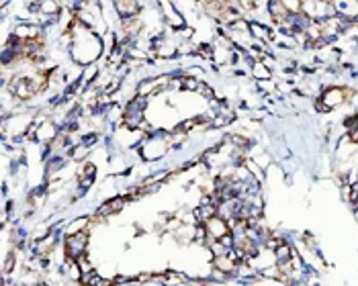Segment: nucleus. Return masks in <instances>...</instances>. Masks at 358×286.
Wrapping results in <instances>:
<instances>
[{
  "label": "nucleus",
  "instance_id": "obj_1",
  "mask_svg": "<svg viewBox=\"0 0 358 286\" xmlns=\"http://www.w3.org/2000/svg\"><path fill=\"white\" fill-rule=\"evenodd\" d=\"M229 229H231V227L225 223L223 219H219V217H213V219L205 221L207 237H211V241H221L223 237H227V235H229Z\"/></svg>",
  "mask_w": 358,
  "mask_h": 286
},
{
  "label": "nucleus",
  "instance_id": "obj_2",
  "mask_svg": "<svg viewBox=\"0 0 358 286\" xmlns=\"http://www.w3.org/2000/svg\"><path fill=\"white\" fill-rule=\"evenodd\" d=\"M86 243H88V237L86 233H74L66 239V251L70 258H82L84 256V249H86Z\"/></svg>",
  "mask_w": 358,
  "mask_h": 286
},
{
  "label": "nucleus",
  "instance_id": "obj_3",
  "mask_svg": "<svg viewBox=\"0 0 358 286\" xmlns=\"http://www.w3.org/2000/svg\"><path fill=\"white\" fill-rule=\"evenodd\" d=\"M344 98H346V90L344 88H328L323 92V96H321L319 109H325V111L336 109V107H340V104L344 102Z\"/></svg>",
  "mask_w": 358,
  "mask_h": 286
},
{
  "label": "nucleus",
  "instance_id": "obj_4",
  "mask_svg": "<svg viewBox=\"0 0 358 286\" xmlns=\"http://www.w3.org/2000/svg\"><path fill=\"white\" fill-rule=\"evenodd\" d=\"M123 203L125 200L123 198H115V200H109L107 205H102L100 209H99V217H109V215H113V213H117V210H121L123 209Z\"/></svg>",
  "mask_w": 358,
  "mask_h": 286
},
{
  "label": "nucleus",
  "instance_id": "obj_5",
  "mask_svg": "<svg viewBox=\"0 0 358 286\" xmlns=\"http://www.w3.org/2000/svg\"><path fill=\"white\" fill-rule=\"evenodd\" d=\"M250 31H252V35H254L256 39H260V41H270V37H272L270 29H268L266 25H258V23H254V25H250Z\"/></svg>",
  "mask_w": 358,
  "mask_h": 286
},
{
  "label": "nucleus",
  "instance_id": "obj_6",
  "mask_svg": "<svg viewBox=\"0 0 358 286\" xmlns=\"http://www.w3.org/2000/svg\"><path fill=\"white\" fill-rule=\"evenodd\" d=\"M117 10H119V15L123 17V19H127V17H135L139 13V8H138V4L135 2H117Z\"/></svg>",
  "mask_w": 358,
  "mask_h": 286
},
{
  "label": "nucleus",
  "instance_id": "obj_7",
  "mask_svg": "<svg viewBox=\"0 0 358 286\" xmlns=\"http://www.w3.org/2000/svg\"><path fill=\"white\" fill-rule=\"evenodd\" d=\"M252 72H254V76H256L260 82L270 80V70H268L262 61H256V63H254V70H252Z\"/></svg>",
  "mask_w": 358,
  "mask_h": 286
},
{
  "label": "nucleus",
  "instance_id": "obj_8",
  "mask_svg": "<svg viewBox=\"0 0 358 286\" xmlns=\"http://www.w3.org/2000/svg\"><path fill=\"white\" fill-rule=\"evenodd\" d=\"M80 282H82L84 286H99V284H102V280L97 276V272L82 274V276H80Z\"/></svg>",
  "mask_w": 358,
  "mask_h": 286
}]
</instances>
